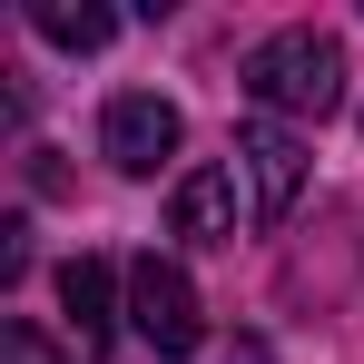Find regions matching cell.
I'll list each match as a JSON object with an SVG mask.
<instances>
[{"mask_svg": "<svg viewBox=\"0 0 364 364\" xmlns=\"http://www.w3.org/2000/svg\"><path fill=\"white\" fill-rule=\"evenodd\" d=\"M246 99L266 119H325L345 109V40L335 30H276L246 50Z\"/></svg>", "mask_w": 364, "mask_h": 364, "instance_id": "1", "label": "cell"}, {"mask_svg": "<svg viewBox=\"0 0 364 364\" xmlns=\"http://www.w3.org/2000/svg\"><path fill=\"white\" fill-rule=\"evenodd\" d=\"M128 325H138V345L148 355H197V335H207V315H197V286H187L178 256H138L128 266Z\"/></svg>", "mask_w": 364, "mask_h": 364, "instance_id": "2", "label": "cell"}, {"mask_svg": "<svg viewBox=\"0 0 364 364\" xmlns=\"http://www.w3.org/2000/svg\"><path fill=\"white\" fill-rule=\"evenodd\" d=\"M237 168H246V187H256V227H286L315 158H305V138H296L286 119H246V128H237Z\"/></svg>", "mask_w": 364, "mask_h": 364, "instance_id": "3", "label": "cell"}, {"mask_svg": "<svg viewBox=\"0 0 364 364\" xmlns=\"http://www.w3.org/2000/svg\"><path fill=\"white\" fill-rule=\"evenodd\" d=\"M99 148H109V168H128V178H158V158H178V109L158 89H119L99 109Z\"/></svg>", "mask_w": 364, "mask_h": 364, "instance_id": "4", "label": "cell"}, {"mask_svg": "<svg viewBox=\"0 0 364 364\" xmlns=\"http://www.w3.org/2000/svg\"><path fill=\"white\" fill-rule=\"evenodd\" d=\"M60 305H69L79 355H109V335H119V266L109 256H69L60 266Z\"/></svg>", "mask_w": 364, "mask_h": 364, "instance_id": "5", "label": "cell"}, {"mask_svg": "<svg viewBox=\"0 0 364 364\" xmlns=\"http://www.w3.org/2000/svg\"><path fill=\"white\" fill-rule=\"evenodd\" d=\"M168 237L187 246H237V178L227 168H187L168 197Z\"/></svg>", "mask_w": 364, "mask_h": 364, "instance_id": "6", "label": "cell"}, {"mask_svg": "<svg viewBox=\"0 0 364 364\" xmlns=\"http://www.w3.org/2000/svg\"><path fill=\"white\" fill-rule=\"evenodd\" d=\"M30 30H40L50 50H109V40H119V20H109V10H69V0H40V10H30Z\"/></svg>", "mask_w": 364, "mask_h": 364, "instance_id": "7", "label": "cell"}, {"mask_svg": "<svg viewBox=\"0 0 364 364\" xmlns=\"http://www.w3.org/2000/svg\"><path fill=\"white\" fill-rule=\"evenodd\" d=\"M0 364H60V355H50V335L20 315V325H0Z\"/></svg>", "mask_w": 364, "mask_h": 364, "instance_id": "8", "label": "cell"}, {"mask_svg": "<svg viewBox=\"0 0 364 364\" xmlns=\"http://www.w3.org/2000/svg\"><path fill=\"white\" fill-rule=\"evenodd\" d=\"M227 364H266V345H237V355H227Z\"/></svg>", "mask_w": 364, "mask_h": 364, "instance_id": "9", "label": "cell"}]
</instances>
